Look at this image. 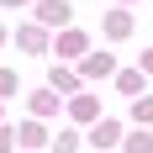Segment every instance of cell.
Listing matches in <instances>:
<instances>
[{
  "instance_id": "6da1fadb",
  "label": "cell",
  "mask_w": 153,
  "mask_h": 153,
  "mask_svg": "<svg viewBox=\"0 0 153 153\" xmlns=\"http://www.w3.org/2000/svg\"><path fill=\"white\" fill-rule=\"evenodd\" d=\"M37 16H42L48 27H63L74 11H69V0H42V5H37Z\"/></svg>"
},
{
  "instance_id": "7a4b0ae2",
  "label": "cell",
  "mask_w": 153,
  "mask_h": 153,
  "mask_svg": "<svg viewBox=\"0 0 153 153\" xmlns=\"http://www.w3.org/2000/svg\"><path fill=\"white\" fill-rule=\"evenodd\" d=\"M116 137H122V127H116V122H95V132H90V143H95V148H111Z\"/></svg>"
},
{
  "instance_id": "3957f363",
  "label": "cell",
  "mask_w": 153,
  "mask_h": 153,
  "mask_svg": "<svg viewBox=\"0 0 153 153\" xmlns=\"http://www.w3.org/2000/svg\"><path fill=\"white\" fill-rule=\"evenodd\" d=\"M111 63H116L111 53H90V58H85V74H90V79H100V74H111Z\"/></svg>"
},
{
  "instance_id": "277c9868",
  "label": "cell",
  "mask_w": 153,
  "mask_h": 153,
  "mask_svg": "<svg viewBox=\"0 0 153 153\" xmlns=\"http://www.w3.org/2000/svg\"><path fill=\"white\" fill-rule=\"evenodd\" d=\"M32 111H37V116H53V111H58V95H53V90H37V95H32Z\"/></svg>"
},
{
  "instance_id": "5b68a950",
  "label": "cell",
  "mask_w": 153,
  "mask_h": 153,
  "mask_svg": "<svg viewBox=\"0 0 153 153\" xmlns=\"http://www.w3.org/2000/svg\"><path fill=\"white\" fill-rule=\"evenodd\" d=\"M106 32H111V37H127V32H132V16H127V11H111L106 16Z\"/></svg>"
},
{
  "instance_id": "8992f818",
  "label": "cell",
  "mask_w": 153,
  "mask_h": 153,
  "mask_svg": "<svg viewBox=\"0 0 153 153\" xmlns=\"http://www.w3.org/2000/svg\"><path fill=\"white\" fill-rule=\"evenodd\" d=\"M58 53H85V32H63V37H58Z\"/></svg>"
},
{
  "instance_id": "52a82bcc",
  "label": "cell",
  "mask_w": 153,
  "mask_h": 153,
  "mask_svg": "<svg viewBox=\"0 0 153 153\" xmlns=\"http://www.w3.org/2000/svg\"><path fill=\"white\" fill-rule=\"evenodd\" d=\"M69 111H74V122H90V116H95V100H90V95H79Z\"/></svg>"
},
{
  "instance_id": "ba28073f",
  "label": "cell",
  "mask_w": 153,
  "mask_h": 153,
  "mask_svg": "<svg viewBox=\"0 0 153 153\" xmlns=\"http://www.w3.org/2000/svg\"><path fill=\"white\" fill-rule=\"evenodd\" d=\"M79 74H69V69H53V90H74Z\"/></svg>"
},
{
  "instance_id": "9c48e42d",
  "label": "cell",
  "mask_w": 153,
  "mask_h": 153,
  "mask_svg": "<svg viewBox=\"0 0 153 153\" xmlns=\"http://www.w3.org/2000/svg\"><path fill=\"white\" fill-rule=\"evenodd\" d=\"M127 153H153V137H143V132H132V137H127Z\"/></svg>"
},
{
  "instance_id": "30bf717a",
  "label": "cell",
  "mask_w": 153,
  "mask_h": 153,
  "mask_svg": "<svg viewBox=\"0 0 153 153\" xmlns=\"http://www.w3.org/2000/svg\"><path fill=\"white\" fill-rule=\"evenodd\" d=\"M21 48H27V53H37V48H42V32L27 27V32H21Z\"/></svg>"
},
{
  "instance_id": "8fae6325",
  "label": "cell",
  "mask_w": 153,
  "mask_h": 153,
  "mask_svg": "<svg viewBox=\"0 0 153 153\" xmlns=\"http://www.w3.org/2000/svg\"><path fill=\"white\" fill-rule=\"evenodd\" d=\"M79 148V137H74V132H58V143H53V153H74Z\"/></svg>"
},
{
  "instance_id": "7c38bea8",
  "label": "cell",
  "mask_w": 153,
  "mask_h": 153,
  "mask_svg": "<svg viewBox=\"0 0 153 153\" xmlns=\"http://www.w3.org/2000/svg\"><path fill=\"white\" fill-rule=\"evenodd\" d=\"M137 122H153V100H137V111H132Z\"/></svg>"
},
{
  "instance_id": "4fadbf2b",
  "label": "cell",
  "mask_w": 153,
  "mask_h": 153,
  "mask_svg": "<svg viewBox=\"0 0 153 153\" xmlns=\"http://www.w3.org/2000/svg\"><path fill=\"white\" fill-rule=\"evenodd\" d=\"M5 90H11V74H5V69H0V95H5Z\"/></svg>"
},
{
  "instance_id": "5bb4252c",
  "label": "cell",
  "mask_w": 153,
  "mask_h": 153,
  "mask_svg": "<svg viewBox=\"0 0 153 153\" xmlns=\"http://www.w3.org/2000/svg\"><path fill=\"white\" fill-rule=\"evenodd\" d=\"M5 148H11V132H0V153H5Z\"/></svg>"
},
{
  "instance_id": "9a60e30c",
  "label": "cell",
  "mask_w": 153,
  "mask_h": 153,
  "mask_svg": "<svg viewBox=\"0 0 153 153\" xmlns=\"http://www.w3.org/2000/svg\"><path fill=\"white\" fill-rule=\"evenodd\" d=\"M5 5H27V0H5Z\"/></svg>"
},
{
  "instance_id": "2e32d148",
  "label": "cell",
  "mask_w": 153,
  "mask_h": 153,
  "mask_svg": "<svg viewBox=\"0 0 153 153\" xmlns=\"http://www.w3.org/2000/svg\"><path fill=\"white\" fill-rule=\"evenodd\" d=\"M0 42H5V32H0Z\"/></svg>"
}]
</instances>
